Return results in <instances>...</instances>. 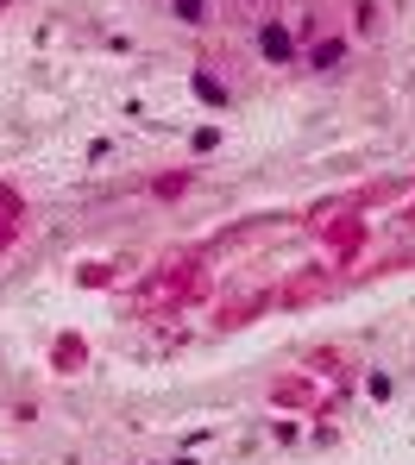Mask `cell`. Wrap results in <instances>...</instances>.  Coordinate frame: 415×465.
<instances>
[{
	"label": "cell",
	"instance_id": "obj_1",
	"mask_svg": "<svg viewBox=\"0 0 415 465\" xmlns=\"http://www.w3.org/2000/svg\"><path fill=\"white\" fill-rule=\"evenodd\" d=\"M296 25V51H302V76L309 82H340L359 57V32H352V0H302Z\"/></svg>",
	"mask_w": 415,
	"mask_h": 465
},
{
	"label": "cell",
	"instance_id": "obj_2",
	"mask_svg": "<svg viewBox=\"0 0 415 465\" xmlns=\"http://www.w3.org/2000/svg\"><path fill=\"white\" fill-rule=\"evenodd\" d=\"M189 94L202 101V107H214V114H227V107H240L246 101V64L233 57V51H202L195 57V70H189Z\"/></svg>",
	"mask_w": 415,
	"mask_h": 465
},
{
	"label": "cell",
	"instance_id": "obj_3",
	"mask_svg": "<svg viewBox=\"0 0 415 465\" xmlns=\"http://www.w3.org/2000/svg\"><path fill=\"white\" fill-rule=\"evenodd\" d=\"M246 51H252V64H264V70H302V51H296V25H290V13H264V19H252V25H246Z\"/></svg>",
	"mask_w": 415,
	"mask_h": 465
},
{
	"label": "cell",
	"instance_id": "obj_4",
	"mask_svg": "<svg viewBox=\"0 0 415 465\" xmlns=\"http://www.w3.org/2000/svg\"><path fill=\"white\" fill-rule=\"evenodd\" d=\"M145 13L164 25V32H176V38H208L227 13H221V0H145Z\"/></svg>",
	"mask_w": 415,
	"mask_h": 465
},
{
	"label": "cell",
	"instance_id": "obj_5",
	"mask_svg": "<svg viewBox=\"0 0 415 465\" xmlns=\"http://www.w3.org/2000/svg\"><path fill=\"white\" fill-rule=\"evenodd\" d=\"M283 6H290V0H221V13H227V19H264V13H283Z\"/></svg>",
	"mask_w": 415,
	"mask_h": 465
},
{
	"label": "cell",
	"instance_id": "obj_6",
	"mask_svg": "<svg viewBox=\"0 0 415 465\" xmlns=\"http://www.w3.org/2000/svg\"><path fill=\"white\" fill-rule=\"evenodd\" d=\"M0 465H6V460H0Z\"/></svg>",
	"mask_w": 415,
	"mask_h": 465
}]
</instances>
